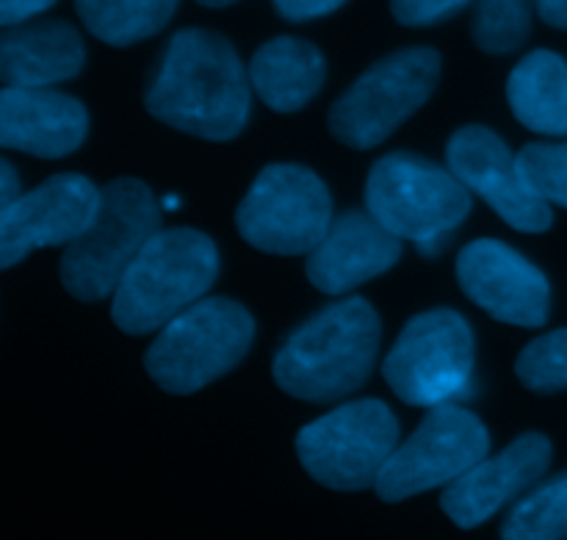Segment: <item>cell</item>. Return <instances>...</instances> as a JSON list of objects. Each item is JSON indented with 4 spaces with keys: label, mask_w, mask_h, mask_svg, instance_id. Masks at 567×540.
I'll return each instance as SVG.
<instances>
[{
    "label": "cell",
    "mask_w": 567,
    "mask_h": 540,
    "mask_svg": "<svg viewBox=\"0 0 567 540\" xmlns=\"http://www.w3.org/2000/svg\"><path fill=\"white\" fill-rule=\"evenodd\" d=\"M249 70L221 33L183 28L166 44L144 105L175 131L230 142L249 120Z\"/></svg>",
    "instance_id": "cell-1"
},
{
    "label": "cell",
    "mask_w": 567,
    "mask_h": 540,
    "mask_svg": "<svg viewBox=\"0 0 567 540\" xmlns=\"http://www.w3.org/2000/svg\"><path fill=\"white\" fill-rule=\"evenodd\" d=\"M380 330V316L369 299L347 297L327 305L277 349L271 364L275 383L302 403H338L369 380Z\"/></svg>",
    "instance_id": "cell-2"
},
{
    "label": "cell",
    "mask_w": 567,
    "mask_h": 540,
    "mask_svg": "<svg viewBox=\"0 0 567 540\" xmlns=\"http://www.w3.org/2000/svg\"><path fill=\"white\" fill-rule=\"evenodd\" d=\"M219 275V253L205 233L169 227L155 233L114 292L111 319L127 336L164 330L172 319L203 303Z\"/></svg>",
    "instance_id": "cell-3"
},
{
    "label": "cell",
    "mask_w": 567,
    "mask_h": 540,
    "mask_svg": "<svg viewBox=\"0 0 567 540\" xmlns=\"http://www.w3.org/2000/svg\"><path fill=\"white\" fill-rule=\"evenodd\" d=\"M155 233H161V203L147 183L136 177L105 183L92 225L64 247L61 286L81 303H100L116 292Z\"/></svg>",
    "instance_id": "cell-4"
},
{
    "label": "cell",
    "mask_w": 567,
    "mask_h": 540,
    "mask_svg": "<svg viewBox=\"0 0 567 540\" xmlns=\"http://www.w3.org/2000/svg\"><path fill=\"white\" fill-rule=\"evenodd\" d=\"M255 322L244 305L210 297L183 310L144 355L147 375L164 391L186 397L236 369L249 353Z\"/></svg>",
    "instance_id": "cell-5"
},
{
    "label": "cell",
    "mask_w": 567,
    "mask_h": 540,
    "mask_svg": "<svg viewBox=\"0 0 567 540\" xmlns=\"http://www.w3.org/2000/svg\"><path fill=\"white\" fill-rule=\"evenodd\" d=\"M365 211L393 233L430 249L471 214V192L449 166L410 153L374 161L365 181Z\"/></svg>",
    "instance_id": "cell-6"
},
{
    "label": "cell",
    "mask_w": 567,
    "mask_h": 540,
    "mask_svg": "<svg viewBox=\"0 0 567 540\" xmlns=\"http://www.w3.org/2000/svg\"><path fill=\"white\" fill-rule=\"evenodd\" d=\"M441 53L404 48L371 64L327 114V128L352 150H371L404 125L435 92Z\"/></svg>",
    "instance_id": "cell-7"
},
{
    "label": "cell",
    "mask_w": 567,
    "mask_h": 540,
    "mask_svg": "<svg viewBox=\"0 0 567 540\" xmlns=\"http://www.w3.org/2000/svg\"><path fill=\"white\" fill-rule=\"evenodd\" d=\"M399 449V421L380 399H358L310 421L297 436V455L310 480L330 491L374 488Z\"/></svg>",
    "instance_id": "cell-8"
},
{
    "label": "cell",
    "mask_w": 567,
    "mask_h": 540,
    "mask_svg": "<svg viewBox=\"0 0 567 540\" xmlns=\"http://www.w3.org/2000/svg\"><path fill=\"white\" fill-rule=\"evenodd\" d=\"M330 225V189L302 164L264 166L236 211L244 242L269 255H310Z\"/></svg>",
    "instance_id": "cell-9"
},
{
    "label": "cell",
    "mask_w": 567,
    "mask_h": 540,
    "mask_svg": "<svg viewBox=\"0 0 567 540\" xmlns=\"http://www.w3.org/2000/svg\"><path fill=\"white\" fill-rule=\"evenodd\" d=\"M474 333L452 308L413 316L382 364V377L402 403L441 408L468 388Z\"/></svg>",
    "instance_id": "cell-10"
},
{
    "label": "cell",
    "mask_w": 567,
    "mask_h": 540,
    "mask_svg": "<svg viewBox=\"0 0 567 540\" xmlns=\"http://www.w3.org/2000/svg\"><path fill=\"white\" fill-rule=\"evenodd\" d=\"M487 452V427L471 410L441 405L430 410L408 441L399 444L374 491L382 502L396 505L435 488H449L482 463Z\"/></svg>",
    "instance_id": "cell-11"
},
{
    "label": "cell",
    "mask_w": 567,
    "mask_h": 540,
    "mask_svg": "<svg viewBox=\"0 0 567 540\" xmlns=\"http://www.w3.org/2000/svg\"><path fill=\"white\" fill-rule=\"evenodd\" d=\"M446 166L515 231L546 233L554 225L551 205L529 186L518 155L509 153L504 139L491 128H460L446 144Z\"/></svg>",
    "instance_id": "cell-12"
},
{
    "label": "cell",
    "mask_w": 567,
    "mask_h": 540,
    "mask_svg": "<svg viewBox=\"0 0 567 540\" xmlns=\"http://www.w3.org/2000/svg\"><path fill=\"white\" fill-rule=\"evenodd\" d=\"M457 283L471 303L504 325L543 327L548 322V277L498 238L465 244L457 258Z\"/></svg>",
    "instance_id": "cell-13"
},
{
    "label": "cell",
    "mask_w": 567,
    "mask_h": 540,
    "mask_svg": "<svg viewBox=\"0 0 567 540\" xmlns=\"http://www.w3.org/2000/svg\"><path fill=\"white\" fill-rule=\"evenodd\" d=\"M100 208V189L83 175H55L0 211V264L11 269L42 247H70Z\"/></svg>",
    "instance_id": "cell-14"
},
{
    "label": "cell",
    "mask_w": 567,
    "mask_h": 540,
    "mask_svg": "<svg viewBox=\"0 0 567 540\" xmlns=\"http://www.w3.org/2000/svg\"><path fill=\"white\" fill-rule=\"evenodd\" d=\"M554 447L540 432L515 438L504 452L476 463L443 491L441 510L460 530H476L504 508L524 499L551 466Z\"/></svg>",
    "instance_id": "cell-15"
},
{
    "label": "cell",
    "mask_w": 567,
    "mask_h": 540,
    "mask_svg": "<svg viewBox=\"0 0 567 540\" xmlns=\"http://www.w3.org/2000/svg\"><path fill=\"white\" fill-rule=\"evenodd\" d=\"M402 258V238L388 233L369 211H347L332 220L319 247L305 261V275L319 292L341 297Z\"/></svg>",
    "instance_id": "cell-16"
},
{
    "label": "cell",
    "mask_w": 567,
    "mask_h": 540,
    "mask_svg": "<svg viewBox=\"0 0 567 540\" xmlns=\"http://www.w3.org/2000/svg\"><path fill=\"white\" fill-rule=\"evenodd\" d=\"M86 133V109L70 94L17 86L0 92V144L6 150L37 159H64L81 147Z\"/></svg>",
    "instance_id": "cell-17"
},
{
    "label": "cell",
    "mask_w": 567,
    "mask_h": 540,
    "mask_svg": "<svg viewBox=\"0 0 567 540\" xmlns=\"http://www.w3.org/2000/svg\"><path fill=\"white\" fill-rule=\"evenodd\" d=\"M86 48L75 26L39 20L6 28L0 37V81L17 89H48L83 70Z\"/></svg>",
    "instance_id": "cell-18"
},
{
    "label": "cell",
    "mask_w": 567,
    "mask_h": 540,
    "mask_svg": "<svg viewBox=\"0 0 567 540\" xmlns=\"http://www.w3.org/2000/svg\"><path fill=\"white\" fill-rule=\"evenodd\" d=\"M327 61L313 42L299 37L269 39L249 61L255 94L277 114H293L321 92Z\"/></svg>",
    "instance_id": "cell-19"
},
{
    "label": "cell",
    "mask_w": 567,
    "mask_h": 540,
    "mask_svg": "<svg viewBox=\"0 0 567 540\" xmlns=\"http://www.w3.org/2000/svg\"><path fill=\"white\" fill-rule=\"evenodd\" d=\"M515 120L543 136H567V61L554 50H532L507 78Z\"/></svg>",
    "instance_id": "cell-20"
},
{
    "label": "cell",
    "mask_w": 567,
    "mask_h": 540,
    "mask_svg": "<svg viewBox=\"0 0 567 540\" xmlns=\"http://www.w3.org/2000/svg\"><path fill=\"white\" fill-rule=\"evenodd\" d=\"M177 3L181 0H75V11L100 42L127 48L155 37L172 20Z\"/></svg>",
    "instance_id": "cell-21"
},
{
    "label": "cell",
    "mask_w": 567,
    "mask_h": 540,
    "mask_svg": "<svg viewBox=\"0 0 567 540\" xmlns=\"http://www.w3.org/2000/svg\"><path fill=\"white\" fill-rule=\"evenodd\" d=\"M502 540H567V469L509 508Z\"/></svg>",
    "instance_id": "cell-22"
},
{
    "label": "cell",
    "mask_w": 567,
    "mask_h": 540,
    "mask_svg": "<svg viewBox=\"0 0 567 540\" xmlns=\"http://www.w3.org/2000/svg\"><path fill=\"white\" fill-rule=\"evenodd\" d=\"M537 0H476L471 37L476 48L493 55H507L524 48L532 33Z\"/></svg>",
    "instance_id": "cell-23"
},
{
    "label": "cell",
    "mask_w": 567,
    "mask_h": 540,
    "mask_svg": "<svg viewBox=\"0 0 567 540\" xmlns=\"http://www.w3.org/2000/svg\"><path fill=\"white\" fill-rule=\"evenodd\" d=\"M515 375L529 391H567V327L537 336L515 360Z\"/></svg>",
    "instance_id": "cell-24"
},
{
    "label": "cell",
    "mask_w": 567,
    "mask_h": 540,
    "mask_svg": "<svg viewBox=\"0 0 567 540\" xmlns=\"http://www.w3.org/2000/svg\"><path fill=\"white\" fill-rule=\"evenodd\" d=\"M518 166L548 205L567 208V139L526 144L518 153Z\"/></svg>",
    "instance_id": "cell-25"
},
{
    "label": "cell",
    "mask_w": 567,
    "mask_h": 540,
    "mask_svg": "<svg viewBox=\"0 0 567 540\" xmlns=\"http://www.w3.org/2000/svg\"><path fill=\"white\" fill-rule=\"evenodd\" d=\"M471 0H391V11L402 26L424 28L452 20Z\"/></svg>",
    "instance_id": "cell-26"
},
{
    "label": "cell",
    "mask_w": 567,
    "mask_h": 540,
    "mask_svg": "<svg viewBox=\"0 0 567 540\" xmlns=\"http://www.w3.org/2000/svg\"><path fill=\"white\" fill-rule=\"evenodd\" d=\"M277 14L288 22H308L316 17H327L336 9H341L347 0H271Z\"/></svg>",
    "instance_id": "cell-27"
},
{
    "label": "cell",
    "mask_w": 567,
    "mask_h": 540,
    "mask_svg": "<svg viewBox=\"0 0 567 540\" xmlns=\"http://www.w3.org/2000/svg\"><path fill=\"white\" fill-rule=\"evenodd\" d=\"M55 0H0V22L6 28H14L28 22L31 17L42 14L44 9H50Z\"/></svg>",
    "instance_id": "cell-28"
},
{
    "label": "cell",
    "mask_w": 567,
    "mask_h": 540,
    "mask_svg": "<svg viewBox=\"0 0 567 540\" xmlns=\"http://www.w3.org/2000/svg\"><path fill=\"white\" fill-rule=\"evenodd\" d=\"M20 197H22L20 177H17L14 166L3 159L0 161V211L11 208V205H14Z\"/></svg>",
    "instance_id": "cell-29"
},
{
    "label": "cell",
    "mask_w": 567,
    "mask_h": 540,
    "mask_svg": "<svg viewBox=\"0 0 567 540\" xmlns=\"http://www.w3.org/2000/svg\"><path fill=\"white\" fill-rule=\"evenodd\" d=\"M537 14L546 26L567 31V0H537Z\"/></svg>",
    "instance_id": "cell-30"
},
{
    "label": "cell",
    "mask_w": 567,
    "mask_h": 540,
    "mask_svg": "<svg viewBox=\"0 0 567 540\" xmlns=\"http://www.w3.org/2000/svg\"><path fill=\"white\" fill-rule=\"evenodd\" d=\"M199 6H208V9H225V6L238 3V0H197Z\"/></svg>",
    "instance_id": "cell-31"
}]
</instances>
